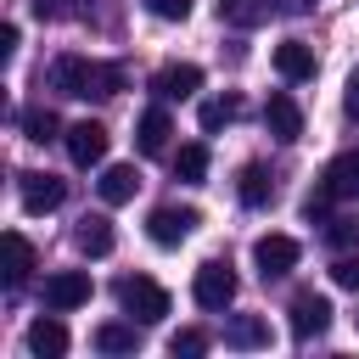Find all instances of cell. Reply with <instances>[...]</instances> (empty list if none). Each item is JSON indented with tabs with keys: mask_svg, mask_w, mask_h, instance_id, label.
I'll return each mask as SVG.
<instances>
[{
	"mask_svg": "<svg viewBox=\"0 0 359 359\" xmlns=\"http://www.w3.org/2000/svg\"><path fill=\"white\" fill-rule=\"evenodd\" d=\"M22 135L45 146V140H56V135H67V129L56 123V112H50V107H28V112H22Z\"/></svg>",
	"mask_w": 359,
	"mask_h": 359,
	"instance_id": "obj_22",
	"label": "cell"
},
{
	"mask_svg": "<svg viewBox=\"0 0 359 359\" xmlns=\"http://www.w3.org/2000/svg\"><path fill=\"white\" fill-rule=\"evenodd\" d=\"M168 348H174L180 359H196V353H208V337H202V331H174Z\"/></svg>",
	"mask_w": 359,
	"mask_h": 359,
	"instance_id": "obj_26",
	"label": "cell"
},
{
	"mask_svg": "<svg viewBox=\"0 0 359 359\" xmlns=\"http://www.w3.org/2000/svg\"><path fill=\"white\" fill-rule=\"evenodd\" d=\"M90 303V275L84 269H56L45 280V309L50 314H67V309H84Z\"/></svg>",
	"mask_w": 359,
	"mask_h": 359,
	"instance_id": "obj_3",
	"label": "cell"
},
{
	"mask_svg": "<svg viewBox=\"0 0 359 359\" xmlns=\"http://www.w3.org/2000/svg\"><path fill=\"white\" fill-rule=\"evenodd\" d=\"M34 17L56 22V17H73V0H34Z\"/></svg>",
	"mask_w": 359,
	"mask_h": 359,
	"instance_id": "obj_29",
	"label": "cell"
},
{
	"mask_svg": "<svg viewBox=\"0 0 359 359\" xmlns=\"http://www.w3.org/2000/svg\"><path fill=\"white\" fill-rule=\"evenodd\" d=\"M236 112H241V107H236L230 95H224V101H202V112H196V123H202V129L213 135V129H224V123H230Z\"/></svg>",
	"mask_w": 359,
	"mask_h": 359,
	"instance_id": "obj_25",
	"label": "cell"
},
{
	"mask_svg": "<svg viewBox=\"0 0 359 359\" xmlns=\"http://www.w3.org/2000/svg\"><path fill=\"white\" fill-rule=\"evenodd\" d=\"M264 123H269V135H275V140H286V146L303 135V112H297V101H292V95H269V101H264Z\"/></svg>",
	"mask_w": 359,
	"mask_h": 359,
	"instance_id": "obj_11",
	"label": "cell"
},
{
	"mask_svg": "<svg viewBox=\"0 0 359 359\" xmlns=\"http://www.w3.org/2000/svg\"><path fill=\"white\" fill-rule=\"evenodd\" d=\"M325 191H331V196H359V146L342 151V157H331V168H325Z\"/></svg>",
	"mask_w": 359,
	"mask_h": 359,
	"instance_id": "obj_17",
	"label": "cell"
},
{
	"mask_svg": "<svg viewBox=\"0 0 359 359\" xmlns=\"http://www.w3.org/2000/svg\"><path fill=\"white\" fill-rule=\"evenodd\" d=\"M297 258H303V247H297L292 236H258V241H252V264L264 269V280L297 269Z\"/></svg>",
	"mask_w": 359,
	"mask_h": 359,
	"instance_id": "obj_6",
	"label": "cell"
},
{
	"mask_svg": "<svg viewBox=\"0 0 359 359\" xmlns=\"http://www.w3.org/2000/svg\"><path fill=\"white\" fill-rule=\"evenodd\" d=\"M224 342H230V348H269V325H264L258 314H236V320L224 325Z\"/></svg>",
	"mask_w": 359,
	"mask_h": 359,
	"instance_id": "obj_19",
	"label": "cell"
},
{
	"mask_svg": "<svg viewBox=\"0 0 359 359\" xmlns=\"http://www.w3.org/2000/svg\"><path fill=\"white\" fill-rule=\"evenodd\" d=\"M191 6H196V0H146V11H151V17H163V22H185V17H191Z\"/></svg>",
	"mask_w": 359,
	"mask_h": 359,
	"instance_id": "obj_27",
	"label": "cell"
},
{
	"mask_svg": "<svg viewBox=\"0 0 359 359\" xmlns=\"http://www.w3.org/2000/svg\"><path fill=\"white\" fill-rule=\"evenodd\" d=\"M196 90H202V67L196 62H168V67L151 73V95H163V101H185Z\"/></svg>",
	"mask_w": 359,
	"mask_h": 359,
	"instance_id": "obj_5",
	"label": "cell"
},
{
	"mask_svg": "<svg viewBox=\"0 0 359 359\" xmlns=\"http://www.w3.org/2000/svg\"><path fill=\"white\" fill-rule=\"evenodd\" d=\"M118 303H123V314H135V320H163V314H168V292H163L157 280H146V275L118 280Z\"/></svg>",
	"mask_w": 359,
	"mask_h": 359,
	"instance_id": "obj_2",
	"label": "cell"
},
{
	"mask_svg": "<svg viewBox=\"0 0 359 359\" xmlns=\"http://www.w3.org/2000/svg\"><path fill=\"white\" fill-rule=\"evenodd\" d=\"M331 280L348 286V292H359V258H337V264H331Z\"/></svg>",
	"mask_w": 359,
	"mask_h": 359,
	"instance_id": "obj_28",
	"label": "cell"
},
{
	"mask_svg": "<svg viewBox=\"0 0 359 359\" xmlns=\"http://www.w3.org/2000/svg\"><path fill=\"white\" fill-rule=\"evenodd\" d=\"M325 325H331V303L314 292H297L292 297V331L309 342V337H325Z\"/></svg>",
	"mask_w": 359,
	"mask_h": 359,
	"instance_id": "obj_10",
	"label": "cell"
},
{
	"mask_svg": "<svg viewBox=\"0 0 359 359\" xmlns=\"http://www.w3.org/2000/svg\"><path fill=\"white\" fill-rule=\"evenodd\" d=\"M73 241H79V252H90V258H107V252H112V219H101V213L79 219Z\"/></svg>",
	"mask_w": 359,
	"mask_h": 359,
	"instance_id": "obj_16",
	"label": "cell"
},
{
	"mask_svg": "<svg viewBox=\"0 0 359 359\" xmlns=\"http://www.w3.org/2000/svg\"><path fill=\"white\" fill-rule=\"evenodd\" d=\"M275 73H280L286 84H303V79H314V50H309L303 39H286V45H275Z\"/></svg>",
	"mask_w": 359,
	"mask_h": 359,
	"instance_id": "obj_12",
	"label": "cell"
},
{
	"mask_svg": "<svg viewBox=\"0 0 359 359\" xmlns=\"http://www.w3.org/2000/svg\"><path fill=\"white\" fill-rule=\"evenodd\" d=\"M191 297H196L202 309H230V297H236V275H230L224 264H202L196 280H191Z\"/></svg>",
	"mask_w": 359,
	"mask_h": 359,
	"instance_id": "obj_7",
	"label": "cell"
},
{
	"mask_svg": "<svg viewBox=\"0 0 359 359\" xmlns=\"http://www.w3.org/2000/svg\"><path fill=\"white\" fill-rule=\"evenodd\" d=\"M168 135H174V123H168V112H163V107L140 112V129H135V146H140V157H157V151H168Z\"/></svg>",
	"mask_w": 359,
	"mask_h": 359,
	"instance_id": "obj_13",
	"label": "cell"
},
{
	"mask_svg": "<svg viewBox=\"0 0 359 359\" xmlns=\"http://www.w3.org/2000/svg\"><path fill=\"white\" fill-rule=\"evenodd\" d=\"M196 224H202V213H196V208H157V213L146 219V236H151L157 247H180Z\"/></svg>",
	"mask_w": 359,
	"mask_h": 359,
	"instance_id": "obj_4",
	"label": "cell"
},
{
	"mask_svg": "<svg viewBox=\"0 0 359 359\" xmlns=\"http://www.w3.org/2000/svg\"><path fill=\"white\" fill-rule=\"evenodd\" d=\"M135 342H140L135 325H101V331H95V348H101V353H135Z\"/></svg>",
	"mask_w": 359,
	"mask_h": 359,
	"instance_id": "obj_24",
	"label": "cell"
},
{
	"mask_svg": "<svg viewBox=\"0 0 359 359\" xmlns=\"http://www.w3.org/2000/svg\"><path fill=\"white\" fill-rule=\"evenodd\" d=\"M11 56H17V22L0 28V62H11Z\"/></svg>",
	"mask_w": 359,
	"mask_h": 359,
	"instance_id": "obj_31",
	"label": "cell"
},
{
	"mask_svg": "<svg viewBox=\"0 0 359 359\" xmlns=\"http://www.w3.org/2000/svg\"><path fill=\"white\" fill-rule=\"evenodd\" d=\"M95 185H101V202H107V208H118V202H129V196H135L140 174H135V163H112Z\"/></svg>",
	"mask_w": 359,
	"mask_h": 359,
	"instance_id": "obj_15",
	"label": "cell"
},
{
	"mask_svg": "<svg viewBox=\"0 0 359 359\" xmlns=\"http://www.w3.org/2000/svg\"><path fill=\"white\" fill-rule=\"evenodd\" d=\"M269 11H275V0H219V17L236 28H258Z\"/></svg>",
	"mask_w": 359,
	"mask_h": 359,
	"instance_id": "obj_20",
	"label": "cell"
},
{
	"mask_svg": "<svg viewBox=\"0 0 359 359\" xmlns=\"http://www.w3.org/2000/svg\"><path fill=\"white\" fill-rule=\"evenodd\" d=\"M28 269H34V247H28V236H22V230H6V286H22Z\"/></svg>",
	"mask_w": 359,
	"mask_h": 359,
	"instance_id": "obj_18",
	"label": "cell"
},
{
	"mask_svg": "<svg viewBox=\"0 0 359 359\" xmlns=\"http://www.w3.org/2000/svg\"><path fill=\"white\" fill-rule=\"evenodd\" d=\"M342 112H348V118L359 123V67L348 73V95H342Z\"/></svg>",
	"mask_w": 359,
	"mask_h": 359,
	"instance_id": "obj_30",
	"label": "cell"
},
{
	"mask_svg": "<svg viewBox=\"0 0 359 359\" xmlns=\"http://www.w3.org/2000/svg\"><path fill=\"white\" fill-rule=\"evenodd\" d=\"M17 196L28 213H50V208H62V180L56 174H17Z\"/></svg>",
	"mask_w": 359,
	"mask_h": 359,
	"instance_id": "obj_9",
	"label": "cell"
},
{
	"mask_svg": "<svg viewBox=\"0 0 359 359\" xmlns=\"http://www.w3.org/2000/svg\"><path fill=\"white\" fill-rule=\"evenodd\" d=\"M202 174H208V146H202V140H196V146H180V157H174V180L202 185Z\"/></svg>",
	"mask_w": 359,
	"mask_h": 359,
	"instance_id": "obj_23",
	"label": "cell"
},
{
	"mask_svg": "<svg viewBox=\"0 0 359 359\" xmlns=\"http://www.w3.org/2000/svg\"><path fill=\"white\" fill-rule=\"evenodd\" d=\"M236 191H241V202H247V208H264V202L275 196V185H269V174H264L258 163H247V168H241V180H236Z\"/></svg>",
	"mask_w": 359,
	"mask_h": 359,
	"instance_id": "obj_21",
	"label": "cell"
},
{
	"mask_svg": "<svg viewBox=\"0 0 359 359\" xmlns=\"http://www.w3.org/2000/svg\"><path fill=\"white\" fill-rule=\"evenodd\" d=\"M62 140H67V157H73L79 168H95V163L107 157V123H90V118H84V123H73Z\"/></svg>",
	"mask_w": 359,
	"mask_h": 359,
	"instance_id": "obj_8",
	"label": "cell"
},
{
	"mask_svg": "<svg viewBox=\"0 0 359 359\" xmlns=\"http://www.w3.org/2000/svg\"><path fill=\"white\" fill-rule=\"evenodd\" d=\"M28 353H34V359H62V353H67L62 320H34V325H28Z\"/></svg>",
	"mask_w": 359,
	"mask_h": 359,
	"instance_id": "obj_14",
	"label": "cell"
},
{
	"mask_svg": "<svg viewBox=\"0 0 359 359\" xmlns=\"http://www.w3.org/2000/svg\"><path fill=\"white\" fill-rule=\"evenodd\" d=\"M50 90L56 95H95V101H107V95H118L123 90V67H112V62H90V56H56L50 62Z\"/></svg>",
	"mask_w": 359,
	"mask_h": 359,
	"instance_id": "obj_1",
	"label": "cell"
}]
</instances>
